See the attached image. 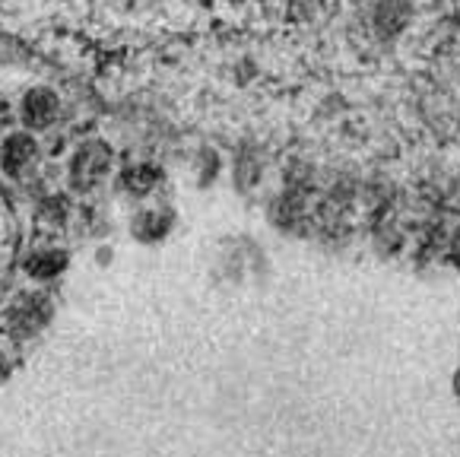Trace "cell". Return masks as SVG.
<instances>
[{
    "label": "cell",
    "mask_w": 460,
    "mask_h": 457,
    "mask_svg": "<svg viewBox=\"0 0 460 457\" xmlns=\"http://www.w3.org/2000/svg\"><path fill=\"white\" fill-rule=\"evenodd\" d=\"M55 315V305L51 299L41 296V292H22L7 311V330L13 336H35Z\"/></svg>",
    "instance_id": "1"
},
{
    "label": "cell",
    "mask_w": 460,
    "mask_h": 457,
    "mask_svg": "<svg viewBox=\"0 0 460 457\" xmlns=\"http://www.w3.org/2000/svg\"><path fill=\"white\" fill-rule=\"evenodd\" d=\"M111 168V147L102 140H89L83 143L74 153V162H70V184L76 191H89L99 184V178Z\"/></svg>",
    "instance_id": "2"
},
{
    "label": "cell",
    "mask_w": 460,
    "mask_h": 457,
    "mask_svg": "<svg viewBox=\"0 0 460 457\" xmlns=\"http://www.w3.org/2000/svg\"><path fill=\"white\" fill-rule=\"evenodd\" d=\"M35 159H39V143H35L26 130L10 134L7 140H4V147H0V166L13 178L26 175L29 168L35 166Z\"/></svg>",
    "instance_id": "3"
},
{
    "label": "cell",
    "mask_w": 460,
    "mask_h": 457,
    "mask_svg": "<svg viewBox=\"0 0 460 457\" xmlns=\"http://www.w3.org/2000/svg\"><path fill=\"white\" fill-rule=\"evenodd\" d=\"M22 124L32 130H45L58 118V95L48 86H32L22 99Z\"/></svg>",
    "instance_id": "4"
},
{
    "label": "cell",
    "mask_w": 460,
    "mask_h": 457,
    "mask_svg": "<svg viewBox=\"0 0 460 457\" xmlns=\"http://www.w3.org/2000/svg\"><path fill=\"white\" fill-rule=\"evenodd\" d=\"M67 270V255L61 248H39L26 257V273L32 280H55Z\"/></svg>",
    "instance_id": "5"
},
{
    "label": "cell",
    "mask_w": 460,
    "mask_h": 457,
    "mask_svg": "<svg viewBox=\"0 0 460 457\" xmlns=\"http://www.w3.org/2000/svg\"><path fill=\"white\" fill-rule=\"evenodd\" d=\"M169 228H172V213H165V210L149 207L134 216V236L140 238V242H156Z\"/></svg>",
    "instance_id": "6"
},
{
    "label": "cell",
    "mask_w": 460,
    "mask_h": 457,
    "mask_svg": "<svg viewBox=\"0 0 460 457\" xmlns=\"http://www.w3.org/2000/svg\"><path fill=\"white\" fill-rule=\"evenodd\" d=\"M124 191L134 197H146L149 191L156 188L159 178H163V172H159L156 166H149V162H137V166L124 168Z\"/></svg>",
    "instance_id": "7"
},
{
    "label": "cell",
    "mask_w": 460,
    "mask_h": 457,
    "mask_svg": "<svg viewBox=\"0 0 460 457\" xmlns=\"http://www.w3.org/2000/svg\"><path fill=\"white\" fill-rule=\"evenodd\" d=\"M10 369H13V363H10V353L4 350V343H0V378H7Z\"/></svg>",
    "instance_id": "8"
}]
</instances>
